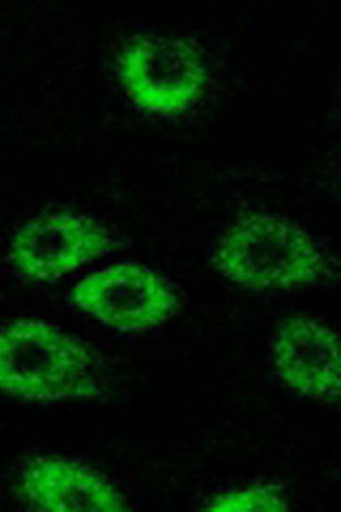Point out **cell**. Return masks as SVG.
<instances>
[{
  "label": "cell",
  "mask_w": 341,
  "mask_h": 512,
  "mask_svg": "<svg viewBox=\"0 0 341 512\" xmlns=\"http://www.w3.org/2000/svg\"><path fill=\"white\" fill-rule=\"evenodd\" d=\"M121 77L141 109L174 114L194 102L204 81L201 57L186 41L139 38L121 56Z\"/></svg>",
  "instance_id": "cell-5"
},
{
  "label": "cell",
  "mask_w": 341,
  "mask_h": 512,
  "mask_svg": "<svg viewBox=\"0 0 341 512\" xmlns=\"http://www.w3.org/2000/svg\"><path fill=\"white\" fill-rule=\"evenodd\" d=\"M273 360L281 381L298 395L340 398V340L324 322L305 316L285 321L274 341Z\"/></svg>",
  "instance_id": "cell-6"
},
{
  "label": "cell",
  "mask_w": 341,
  "mask_h": 512,
  "mask_svg": "<svg viewBox=\"0 0 341 512\" xmlns=\"http://www.w3.org/2000/svg\"><path fill=\"white\" fill-rule=\"evenodd\" d=\"M0 392L31 401L93 399L102 394L88 346L39 320L14 321L0 328Z\"/></svg>",
  "instance_id": "cell-1"
},
{
  "label": "cell",
  "mask_w": 341,
  "mask_h": 512,
  "mask_svg": "<svg viewBox=\"0 0 341 512\" xmlns=\"http://www.w3.org/2000/svg\"><path fill=\"white\" fill-rule=\"evenodd\" d=\"M213 263L223 277L256 291L307 287L326 270L310 234L277 216L240 220L222 237Z\"/></svg>",
  "instance_id": "cell-2"
},
{
  "label": "cell",
  "mask_w": 341,
  "mask_h": 512,
  "mask_svg": "<svg viewBox=\"0 0 341 512\" xmlns=\"http://www.w3.org/2000/svg\"><path fill=\"white\" fill-rule=\"evenodd\" d=\"M20 498L37 511H128L127 500L101 473L62 457H37L23 466Z\"/></svg>",
  "instance_id": "cell-7"
},
{
  "label": "cell",
  "mask_w": 341,
  "mask_h": 512,
  "mask_svg": "<svg viewBox=\"0 0 341 512\" xmlns=\"http://www.w3.org/2000/svg\"><path fill=\"white\" fill-rule=\"evenodd\" d=\"M74 309L104 326L137 333L161 326L178 310V297L165 280L143 264L123 262L91 272L72 286Z\"/></svg>",
  "instance_id": "cell-3"
},
{
  "label": "cell",
  "mask_w": 341,
  "mask_h": 512,
  "mask_svg": "<svg viewBox=\"0 0 341 512\" xmlns=\"http://www.w3.org/2000/svg\"><path fill=\"white\" fill-rule=\"evenodd\" d=\"M287 501L280 493L266 487H252L229 491L215 497L205 507L213 512H244V511H287Z\"/></svg>",
  "instance_id": "cell-8"
},
{
  "label": "cell",
  "mask_w": 341,
  "mask_h": 512,
  "mask_svg": "<svg viewBox=\"0 0 341 512\" xmlns=\"http://www.w3.org/2000/svg\"><path fill=\"white\" fill-rule=\"evenodd\" d=\"M113 249L110 231L86 214L56 212L35 217L16 231L8 253L22 277L51 282Z\"/></svg>",
  "instance_id": "cell-4"
}]
</instances>
